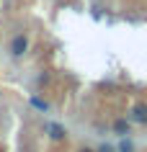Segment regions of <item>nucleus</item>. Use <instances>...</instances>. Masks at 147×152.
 Here are the masks:
<instances>
[{
	"label": "nucleus",
	"mask_w": 147,
	"mask_h": 152,
	"mask_svg": "<svg viewBox=\"0 0 147 152\" xmlns=\"http://www.w3.org/2000/svg\"><path fill=\"white\" fill-rule=\"evenodd\" d=\"M8 52H10V57H13V59H21V57L29 52V36H26V34H16V36L10 39Z\"/></svg>",
	"instance_id": "1"
},
{
	"label": "nucleus",
	"mask_w": 147,
	"mask_h": 152,
	"mask_svg": "<svg viewBox=\"0 0 147 152\" xmlns=\"http://www.w3.org/2000/svg\"><path fill=\"white\" fill-rule=\"evenodd\" d=\"M44 132L49 134L52 142H65L67 139V129L62 124H57V121H44Z\"/></svg>",
	"instance_id": "2"
},
{
	"label": "nucleus",
	"mask_w": 147,
	"mask_h": 152,
	"mask_svg": "<svg viewBox=\"0 0 147 152\" xmlns=\"http://www.w3.org/2000/svg\"><path fill=\"white\" fill-rule=\"evenodd\" d=\"M129 121L134 124H147V103H137L129 111Z\"/></svg>",
	"instance_id": "3"
},
{
	"label": "nucleus",
	"mask_w": 147,
	"mask_h": 152,
	"mask_svg": "<svg viewBox=\"0 0 147 152\" xmlns=\"http://www.w3.org/2000/svg\"><path fill=\"white\" fill-rule=\"evenodd\" d=\"M114 132H116L119 137L132 134V121H129V119H116V121H114Z\"/></svg>",
	"instance_id": "4"
},
{
	"label": "nucleus",
	"mask_w": 147,
	"mask_h": 152,
	"mask_svg": "<svg viewBox=\"0 0 147 152\" xmlns=\"http://www.w3.org/2000/svg\"><path fill=\"white\" fill-rule=\"evenodd\" d=\"M31 106L39 108V111H49V103L44 101V98H39V96H31Z\"/></svg>",
	"instance_id": "5"
},
{
	"label": "nucleus",
	"mask_w": 147,
	"mask_h": 152,
	"mask_svg": "<svg viewBox=\"0 0 147 152\" xmlns=\"http://www.w3.org/2000/svg\"><path fill=\"white\" fill-rule=\"evenodd\" d=\"M116 152H134V144H132L129 139H121V144L116 147Z\"/></svg>",
	"instance_id": "6"
},
{
	"label": "nucleus",
	"mask_w": 147,
	"mask_h": 152,
	"mask_svg": "<svg viewBox=\"0 0 147 152\" xmlns=\"http://www.w3.org/2000/svg\"><path fill=\"white\" fill-rule=\"evenodd\" d=\"M96 152H116V147H114V144H101Z\"/></svg>",
	"instance_id": "7"
},
{
	"label": "nucleus",
	"mask_w": 147,
	"mask_h": 152,
	"mask_svg": "<svg viewBox=\"0 0 147 152\" xmlns=\"http://www.w3.org/2000/svg\"><path fill=\"white\" fill-rule=\"evenodd\" d=\"M47 83H49V77H47V75H39V80H36V85H47Z\"/></svg>",
	"instance_id": "8"
},
{
	"label": "nucleus",
	"mask_w": 147,
	"mask_h": 152,
	"mask_svg": "<svg viewBox=\"0 0 147 152\" xmlns=\"http://www.w3.org/2000/svg\"><path fill=\"white\" fill-rule=\"evenodd\" d=\"M80 152H96V150H90V147H80Z\"/></svg>",
	"instance_id": "9"
}]
</instances>
